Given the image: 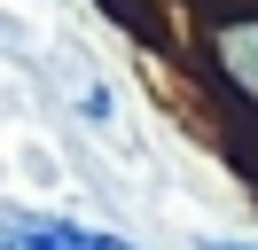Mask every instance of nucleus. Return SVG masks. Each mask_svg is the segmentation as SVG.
Instances as JSON below:
<instances>
[{
	"label": "nucleus",
	"mask_w": 258,
	"mask_h": 250,
	"mask_svg": "<svg viewBox=\"0 0 258 250\" xmlns=\"http://www.w3.org/2000/svg\"><path fill=\"white\" fill-rule=\"evenodd\" d=\"M204 250H258V242H204Z\"/></svg>",
	"instance_id": "3"
},
{
	"label": "nucleus",
	"mask_w": 258,
	"mask_h": 250,
	"mask_svg": "<svg viewBox=\"0 0 258 250\" xmlns=\"http://www.w3.org/2000/svg\"><path fill=\"white\" fill-rule=\"evenodd\" d=\"M8 250H141L125 234H102V227H79V219H55V211H8Z\"/></svg>",
	"instance_id": "1"
},
{
	"label": "nucleus",
	"mask_w": 258,
	"mask_h": 250,
	"mask_svg": "<svg viewBox=\"0 0 258 250\" xmlns=\"http://www.w3.org/2000/svg\"><path fill=\"white\" fill-rule=\"evenodd\" d=\"M211 55H219L227 86H235L242 102L258 109V16H235V24H219V31H211Z\"/></svg>",
	"instance_id": "2"
}]
</instances>
